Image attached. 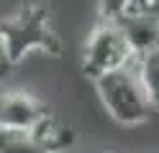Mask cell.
<instances>
[{"mask_svg":"<svg viewBox=\"0 0 159 153\" xmlns=\"http://www.w3.org/2000/svg\"><path fill=\"white\" fill-rule=\"evenodd\" d=\"M0 49L8 56L11 66L31 54L41 51L49 56L62 54V41L52 26V15L44 3H23L11 15L0 18Z\"/></svg>","mask_w":159,"mask_h":153,"instance_id":"6da1fadb","label":"cell"},{"mask_svg":"<svg viewBox=\"0 0 159 153\" xmlns=\"http://www.w3.org/2000/svg\"><path fill=\"white\" fill-rule=\"evenodd\" d=\"M93 84H95V92H98V100H100L103 110L118 125L136 128L149 120L152 105H149V100L144 95V87L136 77L134 66L108 71V74L98 77Z\"/></svg>","mask_w":159,"mask_h":153,"instance_id":"7a4b0ae2","label":"cell"},{"mask_svg":"<svg viewBox=\"0 0 159 153\" xmlns=\"http://www.w3.org/2000/svg\"><path fill=\"white\" fill-rule=\"evenodd\" d=\"M134 66V54L128 49L126 38L121 33L118 23H103L98 20L93 31L85 38L82 46V71L93 82L108 71H118Z\"/></svg>","mask_w":159,"mask_h":153,"instance_id":"3957f363","label":"cell"},{"mask_svg":"<svg viewBox=\"0 0 159 153\" xmlns=\"http://www.w3.org/2000/svg\"><path fill=\"white\" fill-rule=\"evenodd\" d=\"M46 105L28 89H0V128L31 133L46 115Z\"/></svg>","mask_w":159,"mask_h":153,"instance_id":"277c9868","label":"cell"},{"mask_svg":"<svg viewBox=\"0 0 159 153\" xmlns=\"http://www.w3.org/2000/svg\"><path fill=\"white\" fill-rule=\"evenodd\" d=\"M118 28L126 38L134 61L146 56L149 51L159 49V13L152 10H131L126 18L118 20Z\"/></svg>","mask_w":159,"mask_h":153,"instance_id":"5b68a950","label":"cell"},{"mask_svg":"<svg viewBox=\"0 0 159 153\" xmlns=\"http://www.w3.org/2000/svg\"><path fill=\"white\" fill-rule=\"evenodd\" d=\"M31 135L46 153H64L75 146V130L59 117H54L52 112H46L39 120V125L31 130Z\"/></svg>","mask_w":159,"mask_h":153,"instance_id":"8992f818","label":"cell"},{"mask_svg":"<svg viewBox=\"0 0 159 153\" xmlns=\"http://www.w3.org/2000/svg\"><path fill=\"white\" fill-rule=\"evenodd\" d=\"M134 71L144 87V95L152 105V112H159V49L149 51L146 56L134 61Z\"/></svg>","mask_w":159,"mask_h":153,"instance_id":"52a82bcc","label":"cell"},{"mask_svg":"<svg viewBox=\"0 0 159 153\" xmlns=\"http://www.w3.org/2000/svg\"><path fill=\"white\" fill-rule=\"evenodd\" d=\"M0 153H46L26 130H3L0 128Z\"/></svg>","mask_w":159,"mask_h":153,"instance_id":"ba28073f","label":"cell"},{"mask_svg":"<svg viewBox=\"0 0 159 153\" xmlns=\"http://www.w3.org/2000/svg\"><path fill=\"white\" fill-rule=\"evenodd\" d=\"M134 10V0H98V20L118 23Z\"/></svg>","mask_w":159,"mask_h":153,"instance_id":"9c48e42d","label":"cell"},{"mask_svg":"<svg viewBox=\"0 0 159 153\" xmlns=\"http://www.w3.org/2000/svg\"><path fill=\"white\" fill-rule=\"evenodd\" d=\"M134 10H152V13H159V0H134Z\"/></svg>","mask_w":159,"mask_h":153,"instance_id":"30bf717a","label":"cell"},{"mask_svg":"<svg viewBox=\"0 0 159 153\" xmlns=\"http://www.w3.org/2000/svg\"><path fill=\"white\" fill-rule=\"evenodd\" d=\"M13 66H11V61H8V56L3 54V49H0V84L5 82V77H8V71H11Z\"/></svg>","mask_w":159,"mask_h":153,"instance_id":"8fae6325","label":"cell"}]
</instances>
